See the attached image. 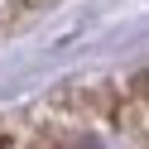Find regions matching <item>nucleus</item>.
Segmentation results:
<instances>
[{
	"label": "nucleus",
	"mask_w": 149,
	"mask_h": 149,
	"mask_svg": "<svg viewBox=\"0 0 149 149\" xmlns=\"http://www.w3.org/2000/svg\"><path fill=\"white\" fill-rule=\"evenodd\" d=\"M5 139H10V130H0V144H5Z\"/></svg>",
	"instance_id": "nucleus-1"
}]
</instances>
